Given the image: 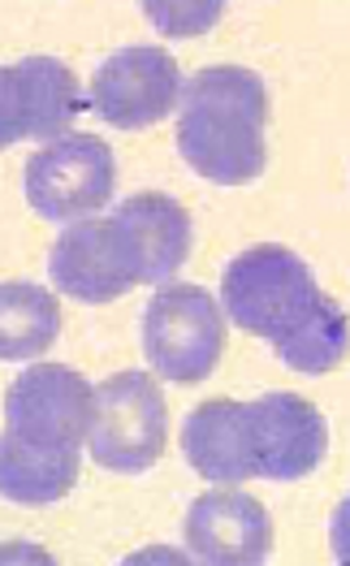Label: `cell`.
<instances>
[{
  "label": "cell",
  "mask_w": 350,
  "mask_h": 566,
  "mask_svg": "<svg viewBox=\"0 0 350 566\" xmlns=\"http://www.w3.org/2000/svg\"><path fill=\"white\" fill-rule=\"evenodd\" d=\"M268 92L247 65H203L187 78L173 147L216 187H247L268 165Z\"/></svg>",
  "instance_id": "6da1fadb"
},
{
  "label": "cell",
  "mask_w": 350,
  "mask_h": 566,
  "mask_svg": "<svg viewBox=\"0 0 350 566\" xmlns=\"http://www.w3.org/2000/svg\"><path fill=\"white\" fill-rule=\"evenodd\" d=\"M325 298L329 294L316 285L307 260L282 242H255L238 251L221 273L225 321H234L251 337H264L268 346L299 329Z\"/></svg>",
  "instance_id": "7a4b0ae2"
},
{
  "label": "cell",
  "mask_w": 350,
  "mask_h": 566,
  "mask_svg": "<svg viewBox=\"0 0 350 566\" xmlns=\"http://www.w3.org/2000/svg\"><path fill=\"white\" fill-rule=\"evenodd\" d=\"M139 346L151 373L173 385H200L225 350V307L195 282H169L151 294L139 321Z\"/></svg>",
  "instance_id": "3957f363"
},
{
  "label": "cell",
  "mask_w": 350,
  "mask_h": 566,
  "mask_svg": "<svg viewBox=\"0 0 350 566\" xmlns=\"http://www.w3.org/2000/svg\"><path fill=\"white\" fill-rule=\"evenodd\" d=\"M96 424V385L70 364H31L4 394V432L31 450L78 454Z\"/></svg>",
  "instance_id": "277c9868"
},
{
  "label": "cell",
  "mask_w": 350,
  "mask_h": 566,
  "mask_svg": "<svg viewBox=\"0 0 350 566\" xmlns=\"http://www.w3.org/2000/svg\"><path fill=\"white\" fill-rule=\"evenodd\" d=\"M92 459L104 472L144 475L160 463L169 446V407L156 377L126 368L96 385V424H92Z\"/></svg>",
  "instance_id": "5b68a950"
},
{
  "label": "cell",
  "mask_w": 350,
  "mask_h": 566,
  "mask_svg": "<svg viewBox=\"0 0 350 566\" xmlns=\"http://www.w3.org/2000/svg\"><path fill=\"white\" fill-rule=\"evenodd\" d=\"M113 187H117V160L113 147L96 135H65L44 143L22 174L26 203L56 226H78L96 217L113 199Z\"/></svg>",
  "instance_id": "8992f818"
},
{
  "label": "cell",
  "mask_w": 350,
  "mask_h": 566,
  "mask_svg": "<svg viewBox=\"0 0 350 566\" xmlns=\"http://www.w3.org/2000/svg\"><path fill=\"white\" fill-rule=\"evenodd\" d=\"M182 92L187 78L178 70V56L160 44H135L108 52L96 65L87 104L117 130H148L182 104Z\"/></svg>",
  "instance_id": "52a82bcc"
},
{
  "label": "cell",
  "mask_w": 350,
  "mask_h": 566,
  "mask_svg": "<svg viewBox=\"0 0 350 566\" xmlns=\"http://www.w3.org/2000/svg\"><path fill=\"white\" fill-rule=\"evenodd\" d=\"M87 108L74 70L56 56H22L0 70V139L56 143L70 135L74 117Z\"/></svg>",
  "instance_id": "ba28073f"
},
{
  "label": "cell",
  "mask_w": 350,
  "mask_h": 566,
  "mask_svg": "<svg viewBox=\"0 0 350 566\" xmlns=\"http://www.w3.org/2000/svg\"><path fill=\"white\" fill-rule=\"evenodd\" d=\"M49 277L61 294L100 307L144 285V269L121 226L108 212V217H87L78 226H65V234L49 251Z\"/></svg>",
  "instance_id": "9c48e42d"
},
{
  "label": "cell",
  "mask_w": 350,
  "mask_h": 566,
  "mask_svg": "<svg viewBox=\"0 0 350 566\" xmlns=\"http://www.w3.org/2000/svg\"><path fill=\"white\" fill-rule=\"evenodd\" d=\"M251 416V450L259 480H303L329 454V424L316 402L299 394H264L247 402Z\"/></svg>",
  "instance_id": "30bf717a"
},
{
  "label": "cell",
  "mask_w": 350,
  "mask_h": 566,
  "mask_svg": "<svg viewBox=\"0 0 350 566\" xmlns=\"http://www.w3.org/2000/svg\"><path fill=\"white\" fill-rule=\"evenodd\" d=\"M182 527H187V549L200 563L259 566L273 554V520L251 493H238V484L200 493Z\"/></svg>",
  "instance_id": "8fae6325"
},
{
  "label": "cell",
  "mask_w": 350,
  "mask_h": 566,
  "mask_svg": "<svg viewBox=\"0 0 350 566\" xmlns=\"http://www.w3.org/2000/svg\"><path fill=\"white\" fill-rule=\"evenodd\" d=\"M113 221L121 226V234L144 269V285H169L178 277V269L191 260L195 230H191L187 208L173 195L139 190L113 208Z\"/></svg>",
  "instance_id": "7c38bea8"
},
{
  "label": "cell",
  "mask_w": 350,
  "mask_h": 566,
  "mask_svg": "<svg viewBox=\"0 0 350 566\" xmlns=\"http://www.w3.org/2000/svg\"><path fill=\"white\" fill-rule=\"evenodd\" d=\"M182 454L191 472L208 484H247L255 480L247 402L208 398L182 420Z\"/></svg>",
  "instance_id": "4fadbf2b"
},
{
  "label": "cell",
  "mask_w": 350,
  "mask_h": 566,
  "mask_svg": "<svg viewBox=\"0 0 350 566\" xmlns=\"http://www.w3.org/2000/svg\"><path fill=\"white\" fill-rule=\"evenodd\" d=\"M74 484H78V454L31 450L9 432L0 437V493L13 506H52Z\"/></svg>",
  "instance_id": "5bb4252c"
},
{
  "label": "cell",
  "mask_w": 350,
  "mask_h": 566,
  "mask_svg": "<svg viewBox=\"0 0 350 566\" xmlns=\"http://www.w3.org/2000/svg\"><path fill=\"white\" fill-rule=\"evenodd\" d=\"M61 333V307L52 290L35 282L0 285V355L4 359H35Z\"/></svg>",
  "instance_id": "9a60e30c"
},
{
  "label": "cell",
  "mask_w": 350,
  "mask_h": 566,
  "mask_svg": "<svg viewBox=\"0 0 350 566\" xmlns=\"http://www.w3.org/2000/svg\"><path fill=\"white\" fill-rule=\"evenodd\" d=\"M350 350V316L338 298H325L299 329H290L282 342H273V355L303 377H325L333 373Z\"/></svg>",
  "instance_id": "2e32d148"
},
{
  "label": "cell",
  "mask_w": 350,
  "mask_h": 566,
  "mask_svg": "<svg viewBox=\"0 0 350 566\" xmlns=\"http://www.w3.org/2000/svg\"><path fill=\"white\" fill-rule=\"evenodd\" d=\"M139 9L156 22V31H160L165 40H191V35H203V31H212V27L221 22V13H225L221 0H195V4L144 0Z\"/></svg>",
  "instance_id": "e0dca14e"
},
{
  "label": "cell",
  "mask_w": 350,
  "mask_h": 566,
  "mask_svg": "<svg viewBox=\"0 0 350 566\" xmlns=\"http://www.w3.org/2000/svg\"><path fill=\"white\" fill-rule=\"evenodd\" d=\"M329 545H333V558L350 566V493L329 515Z\"/></svg>",
  "instance_id": "ac0fdd59"
}]
</instances>
